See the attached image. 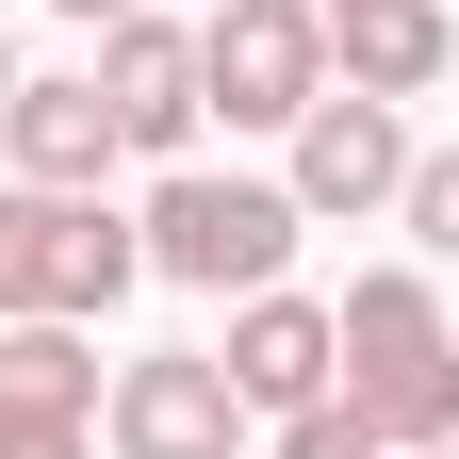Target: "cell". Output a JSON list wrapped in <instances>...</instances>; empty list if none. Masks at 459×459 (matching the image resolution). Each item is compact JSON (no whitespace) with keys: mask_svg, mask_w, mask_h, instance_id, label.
<instances>
[{"mask_svg":"<svg viewBox=\"0 0 459 459\" xmlns=\"http://www.w3.org/2000/svg\"><path fill=\"white\" fill-rule=\"evenodd\" d=\"M99 99H115V132H132V164H197V132H213L181 17H115L99 33Z\"/></svg>","mask_w":459,"mask_h":459,"instance_id":"obj_8","label":"cell"},{"mask_svg":"<svg viewBox=\"0 0 459 459\" xmlns=\"http://www.w3.org/2000/svg\"><path fill=\"white\" fill-rule=\"evenodd\" d=\"M0 99H17V49H0Z\"/></svg>","mask_w":459,"mask_h":459,"instance_id":"obj_16","label":"cell"},{"mask_svg":"<svg viewBox=\"0 0 459 459\" xmlns=\"http://www.w3.org/2000/svg\"><path fill=\"white\" fill-rule=\"evenodd\" d=\"M328 312H344V411H361L394 459L459 443V312L427 296V263H377L361 296H328Z\"/></svg>","mask_w":459,"mask_h":459,"instance_id":"obj_1","label":"cell"},{"mask_svg":"<svg viewBox=\"0 0 459 459\" xmlns=\"http://www.w3.org/2000/svg\"><path fill=\"white\" fill-rule=\"evenodd\" d=\"M279 459H394V443H377V427L328 394V411H279Z\"/></svg>","mask_w":459,"mask_h":459,"instance_id":"obj_13","label":"cell"},{"mask_svg":"<svg viewBox=\"0 0 459 459\" xmlns=\"http://www.w3.org/2000/svg\"><path fill=\"white\" fill-rule=\"evenodd\" d=\"M296 213L312 230H361V213H394L411 197V99H361V82H328L312 115H296Z\"/></svg>","mask_w":459,"mask_h":459,"instance_id":"obj_6","label":"cell"},{"mask_svg":"<svg viewBox=\"0 0 459 459\" xmlns=\"http://www.w3.org/2000/svg\"><path fill=\"white\" fill-rule=\"evenodd\" d=\"M49 17H82V33H115V17H148V0H49Z\"/></svg>","mask_w":459,"mask_h":459,"instance_id":"obj_15","label":"cell"},{"mask_svg":"<svg viewBox=\"0 0 459 459\" xmlns=\"http://www.w3.org/2000/svg\"><path fill=\"white\" fill-rule=\"evenodd\" d=\"M394 230H411L427 263H459V148H411V197H394Z\"/></svg>","mask_w":459,"mask_h":459,"instance_id":"obj_12","label":"cell"},{"mask_svg":"<svg viewBox=\"0 0 459 459\" xmlns=\"http://www.w3.org/2000/svg\"><path fill=\"white\" fill-rule=\"evenodd\" d=\"M443 66H459V17H443V0H328V82L427 99Z\"/></svg>","mask_w":459,"mask_h":459,"instance_id":"obj_10","label":"cell"},{"mask_svg":"<svg viewBox=\"0 0 459 459\" xmlns=\"http://www.w3.org/2000/svg\"><path fill=\"white\" fill-rule=\"evenodd\" d=\"M230 394H247V411L279 427V411H328L344 394V312L328 296H296V279H263V296H230Z\"/></svg>","mask_w":459,"mask_h":459,"instance_id":"obj_7","label":"cell"},{"mask_svg":"<svg viewBox=\"0 0 459 459\" xmlns=\"http://www.w3.org/2000/svg\"><path fill=\"white\" fill-rule=\"evenodd\" d=\"M197 99L230 132H296L328 99V0H213L197 17Z\"/></svg>","mask_w":459,"mask_h":459,"instance_id":"obj_4","label":"cell"},{"mask_svg":"<svg viewBox=\"0 0 459 459\" xmlns=\"http://www.w3.org/2000/svg\"><path fill=\"white\" fill-rule=\"evenodd\" d=\"M197 17H213V0H197Z\"/></svg>","mask_w":459,"mask_h":459,"instance_id":"obj_18","label":"cell"},{"mask_svg":"<svg viewBox=\"0 0 459 459\" xmlns=\"http://www.w3.org/2000/svg\"><path fill=\"white\" fill-rule=\"evenodd\" d=\"M148 279H181V296H263V279H296V181H247V164H164L148 181Z\"/></svg>","mask_w":459,"mask_h":459,"instance_id":"obj_2","label":"cell"},{"mask_svg":"<svg viewBox=\"0 0 459 459\" xmlns=\"http://www.w3.org/2000/svg\"><path fill=\"white\" fill-rule=\"evenodd\" d=\"M411 459H459V443H411Z\"/></svg>","mask_w":459,"mask_h":459,"instance_id":"obj_17","label":"cell"},{"mask_svg":"<svg viewBox=\"0 0 459 459\" xmlns=\"http://www.w3.org/2000/svg\"><path fill=\"white\" fill-rule=\"evenodd\" d=\"M99 344L66 328V312H17V328H0V411H66V427H99Z\"/></svg>","mask_w":459,"mask_h":459,"instance_id":"obj_11","label":"cell"},{"mask_svg":"<svg viewBox=\"0 0 459 459\" xmlns=\"http://www.w3.org/2000/svg\"><path fill=\"white\" fill-rule=\"evenodd\" d=\"M132 279H148V230L115 213V197L0 181V328H17V312H66V328H99Z\"/></svg>","mask_w":459,"mask_h":459,"instance_id":"obj_3","label":"cell"},{"mask_svg":"<svg viewBox=\"0 0 459 459\" xmlns=\"http://www.w3.org/2000/svg\"><path fill=\"white\" fill-rule=\"evenodd\" d=\"M247 394H230V361L213 344H148V361H115V394H99V443L115 459H247Z\"/></svg>","mask_w":459,"mask_h":459,"instance_id":"obj_5","label":"cell"},{"mask_svg":"<svg viewBox=\"0 0 459 459\" xmlns=\"http://www.w3.org/2000/svg\"><path fill=\"white\" fill-rule=\"evenodd\" d=\"M0 148H17V181H49V197H99L115 164H132V132H115L99 66H66V82H33V66H17V99H0Z\"/></svg>","mask_w":459,"mask_h":459,"instance_id":"obj_9","label":"cell"},{"mask_svg":"<svg viewBox=\"0 0 459 459\" xmlns=\"http://www.w3.org/2000/svg\"><path fill=\"white\" fill-rule=\"evenodd\" d=\"M0 459H99V427H66V411H0Z\"/></svg>","mask_w":459,"mask_h":459,"instance_id":"obj_14","label":"cell"}]
</instances>
